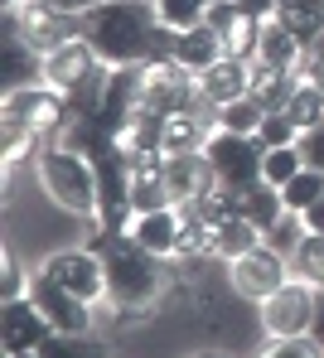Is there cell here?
I'll return each instance as SVG.
<instances>
[{
    "label": "cell",
    "mask_w": 324,
    "mask_h": 358,
    "mask_svg": "<svg viewBox=\"0 0 324 358\" xmlns=\"http://www.w3.org/2000/svg\"><path fill=\"white\" fill-rule=\"evenodd\" d=\"M160 15L155 0H102L82 15V39L97 49L107 68H140L155 63L160 44Z\"/></svg>",
    "instance_id": "6da1fadb"
},
{
    "label": "cell",
    "mask_w": 324,
    "mask_h": 358,
    "mask_svg": "<svg viewBox=\"0 0 324 358\" xmlns=\"http://www.w3.org/2000/svg\"><path fill=\"white\" fill-rule=\"evenodd\" d=\"M92 252H102L107 300L117 310H150L165 296V257L145 252L131 233H107L102 223H92Z\"/></svg>",
    "instance_id": "7a4b0ae2"
},
{
    "label": "cell",
    "mask_w": 324,
    "mask_h": 358,
    "mask_svg": "<svg viewBox=\"0 0 324 358\" xmlns=\"http://www.w3.org/2000/svg\"><path fill=\"white\" fill-rule=\"evenodd\" d=\"M34 170H39L44 194L59 208L78 213V218H97V165L87 155L68 150L59 141H44L39 155H34Z\"/></svg>",
    "instance_id": "3957f363"
},
{
    "label": "cell",
    "mask_w": 324,
    "mask_h": 358,
    "mask_svg": "<svg viewBox=\"0 0 324 358\" xmlns=\"http://www.w3.org/2000/svg\"><path fill=\"white\" fill-rule=\"evenodd\" d=\"M97 165V223L107 233H131L135 223V203H131V155L122 145H112L107 155L92 160Z\"/></svg>",
    "instance_id": "277c9868"
},
{
    "label": "cell",
    "mask_w": 324,
    "mask_h": 358,
    "mask_svg": "<svg viewBox=\"0 0 324 358\" xmlns=\"http://www.w3.org/2000/svg\"><path fill=\"white\" fill-rule=\"evenodd\" d=\"M203 155H208V165H213V175L223 189H252L261 184V141L257 136H237V131H213L208 136V145H203Z\"/></svg>",
    "instance_id": "5b68a950"
},
{
    "label": "cell",
    "mask_w": 324,
    "mask_h": 358,
    "mask_svg": "<svg viewBox=\"0 0 324 358\" xmlns=\"http://www.w3.org/2000/svg\"><path fill=\"white\" fill-rule=\"evenodd\" d=\"M315 300H320V286L290 276L276 296L261 300V329L271 339H305L315 324Z\"/></svg>",
    "instance_id": "8992f818"
},
{
    "label": "cell",
    "mask_w": 324,
    "mask_h": 358,
    "mask_svg": "<svg viewBox=\"0 0 324 358\" xmlns=\"http://www.w3.org/2000/svg\"><path fill=\"white\" fill-rule=\"evenodd\" d=\"M68 112H73L68 97L59 92V87H49V83L5 92V121H10V126H29V131H39L44 141L59 136V126L68 121Z\"/></svg>",
    "instance_id": "52a82bcc"
},
{
    "label": "cell",
    "mask_w": 324,
    "mask_h": 358,
    "mask_svg": "<svg viewBox=\"0 0 324 358\" xmlns=\"http://www.w3.org/2000/svg\"><path fill=\"white\" fill-rule=\"evenodd\" d=\"M228 281H233L237 296H247V300L261 305L266 296H276V291L290 281V262L261 242V247H252V252H242L237 262H228Z\"/></svg>",
    "instance_id": "ba28073f"
},
{
    "label": "cell",
    "mask_w": 324,
    "mask_h": 358,
    "mask_svg": "<svg viewBox=\"0 0 324 358\" xmlns=\"http://www.w3.org/2000/svg\"><path fill=\"white\" fill-rule=\"evenodd\" d=\"M39 271H44V276H54L64 291L82 296L87 305H97V300L107 296V266H102V252H92V247H68V252H54Z\"/></svg>",
    "instance_id": "9c48e42d"
},
{
    "label": "cell",
    "mask_w": 324,
    "mask_h": 358,
    "mask_svg": "<svg viewBox=\"0 0 324 358\" xmlns=\"http://www.w3.org/2000/svg\"><path fill=\"white\" fill-rule=\"evenodd\" d=\"M29 300L44 310V320L54 324V334H92V305H87L82 296H73V291H64L54 276L34 271Z\"/></svg>",
    "instance_id": "30bf717a"
},
{
    "label": "cell",
    "mask_w": 324,
    "mask_h": 358,
    "mask_svg": "<svg viewBox=\"0 0 324 358\" xmlns=\"http://www.w3.org/2000/svg\"><path fill=\"white\" fill-rule=\"evenodd\" d=\"M49 334H54V324L44 320V310L29 296L5 300V310H0V344H5V358L10 354H39Z\"/></svg>",
    "instance_id": "8fae6325"
},
{
    "label": "cell",
    "mask_w": 324,
    "mask_h": 358,
    "mask_svg": "<svg viewBox=\"0 0 324 358\" xmlns=\"http://www.w3.org/2000/svg\"><path fill=\"white\" fill-rule=\"evenodd\" d=\"M131 238L140 242L145 252L175 262V257H179V242H184V213H179V203H175V208H155V213H135Z\"/></svg>",
    "instance_id": "7c38bea8"
},
{
    "label": "cell",
    "mask_w": 324,
    "mask_h": 358,
    "mask_svg": "<svg viewBox=\"0 0 324 358\" xmlns=\"http://www.w3.org/2000/svg\"><path fill=\"white\" fill-rule=\"evenodd\" d=\"M247 92H252V63L247 59H218L208 73H198V97L213 112L237 102V97H247Z\"/></svg>",
    "instance_id": "4fadbf2b"
},
{
    "label": "cell",
    "mask_w": 324,
    "mask_h": 358,
    "mask_svg": "<svg viewBox=\"0 0 324 358\" xmlns=\"http://www.w3.org/2000/svg\"><path fill=\"white\" fill-rule=\"evenodd\" d=\"M305 39L290 29V24H281L276 15L261 24V39H257V59L252 63H266V68H300L305 63Z\"/></svg>",
    "instance_id": "5bb4252c"
},
{
    "label": "cell",
    "mask_w": 324,
    "mask_h": 358,
    "mask_svg": "<svg viewBox=\"0 0 324 358\" xmlns=\"http://www.w3.org/2000/svg\"><path fill=\"white\" fill-rule=\"evenodd\" d=\"M5 29H10V24H5ZM34 83H44V54H39L20 29H10V34H5V92L34 87Z\"/></svg>",
    "instance_id": "9a60e30c"
},
{
    "label": "cell",
    "mask_w": 324,
    "mask_h": 358,
    "mask_svg": "<svg viewBox=\"0 0 324 358\" xmlns=\"http://www.w3.org/2000/svg\"><path fill=\"white\" fill-rule=\"evenodd\" d=\"M305 73L300 68H266V63H252V97H257L266 112H286L290 97L300 92Z\"/></svg>",
    "instance_id": "2e32d148"
},
{
    "label": "cell",
    "mask_w": 324,
    "mask_h": 358,
    "mask_svg": "<svg viewBox=\"0 0 324 358\" xmlns=\"http://www.w3.org/2000/svg\"><path fill=\"white\" fill-rule=\"evenodd\" d=\"M218 59H228V49H223V39L208 29V24H194V29H179V39H175V63L179 68H189V73H208Z\"/></svg>",
    "instance_id": "e0dca14e"
},
{
    "label": "cell",
    "mask_w": 324,
    "mask_h": 358,
    "mask_svg": "<svg viewBox=\"0 0 324 358\" xmlns=\"http://www.w3.org/2000/svg\"><path fill=\"white\" fill-rule=\"evenodd\" d=\"M261 247V228L252 218H242V213H223L218 223H213V257H223V262H237L242 252H252Z\"/></svg>",
    "instance_id": "ac0fdd59"
},
{
    "label": "cell",
    "mask_w": 324,
    "mask_h": 358,
    "mask_svg": "<svg viewBox=\"0 0 324 358\" xmlns=\"http://www.w3.org/2000/svg\"><path fill=\"white\" fill-rule=\"evenodd\" d=\"M237 213H242V218H252L261 233H266V228L286 213V199H281V189H276V184H266V179H261V184H252V189H242V194H237Z\"/></svg>",
    "instance_id": "d6986e66"
},
{
    "label": "cell",
    "mask_w": 324,
    "mask_h": 358,
    "mask_svg": "<svg viewBox=\"0 0 324 358\" xmlns=\"http://www.w3.org/2000/svg\"><path fill=\"white\" fill-rule=\"evenodd\" d=\"M305 238H310V223H305V213H290V208H286V213H281V218L261 233V242H266L271 252H281L286 262L295 257V247H300Z\"/></svg>",
    "instance_id": "ffe728a7"
},
{
    "label": "cell",
    "mask_w": 324,
    "mask_h": 358,
    "mask_svg": "<svg viewBox=\"0 0 324 358\" xmlns=\"http://www.w3.org/2000/svg\"><path fill=\"white\" fill-rule=\"evenodd\" d=\"M213 117H218V131H237V136H257V126H261V117H266V107H261L257 97L247 92V97H237V102H228V107H218Z\"/></svg>",
    "instance_id": "44dd1931"
},
{
    "label": "cell",
    "mask_w": 324,
    "mask_h": 358,
    "mask_svg": "<svg viewBox=\"0 0 324 358\" xmlns=\"http://www.w3.org/2000/svg\"><path fill=\"white\" fill-rule=\"evenodd\" d=\"M320 194H324V170H315V165H305L290 184H281V199H286L290 213H310Z\"/></svg>",
    "instance_id": "7402d4cb"
},
{
    "label": "cell",
    "mask_w": 324,
    "mask_h": 358,
    "mask_svg": "<svg viewBox=\"0 0 324 358\" xmlns=\"http://www.w3.org/2000/svg\"><path fill=\"white\" fill-rule=\"evenodd\" d=\"M305 170V155H300V145H276V150H266L261 155V179L266 184H290V179Z\"/></svg>",
    "instance_id": "603a6c76"
},
{
    "label": "cell",
    "mask_w": 324,
    "mask_h": 358,
    "mask_svg": "<svg viewBox=\"0 0 324 358\" xmlns=\"http://www.w3.org/2000/svg\"><path fill=\"white\" fill-rule=\"evenodd\" d=\"M290 276H300V281H310V286H320V291H324V233H310V238L295 247V257H290Z\"/></svg>",
    "instance_id": "cb8c5ba5"
},
{
    "label": "cell",
    "mask_w": 324,
    "mask_h": 358,
    "mask_svg": "<svg viewBox=\"0 0 324 358\" xmlns=\"http://www.w3.org/2000/svg\"><path fill=\"white\" fill-rule=\"evenodd\" d=\"M208 5L213 0H155V15L165 29H194L208 20Z\"/></svg>",
    "instance_id": "d4e9b609"
},
{
    "label": "cell",
    "mask_w": 324,
    "mask_h": 358,
    "mask_svg": "<svg viewBox=\"0 0 324 358\" xmlns=\"http://www.w3.org/2000/svg\"><path fill=\"white\" fill-rule=\"evenodd\" d=\"M286 112H290V121H295L300 131H310V126H320V121H324V87H320V83H310V78H305V83H300V92L290 97V107H286Z\"/></svg>",
    "instance_id": "484cf974"
},
{
    "label": "cell",
    "mask_w": 324,
    "mask_h": 358,
    "mask_svg": "<svg viewBox=\"0 0 324 358\" xmlns=\"http://www.w3.org/2000/svg\"><path fill=\"white\" fill-rule=\"evenodd\" d=\"M39 358H107L92 334H49Z\"/></svg>",
    "instance_id": "4316f807"
},
{
    "label": "cell",
    "mask_w": 324,
    "mask_h": 358,
    "mask_svg": "<svg viewBox=\"0 0 324 358\" xmlns=\"http://www.w3.org/2000/svg\"><path fill=\"white\" fill-rule=\"evenodd\" d=\"M261 150H276V145H300V126L290 121V112H266L257 126Z\"/></svg>",
    "instance_id": "83f0119b"
},
{
    "label": "cell",
    "mask_w": 324,
    "mask_h": 358,
    "mask_svg": "<svg viewBox=\"0 0 324 358\" xmlns=\"http://www.w3.org/2000/svg\"><path fill=\"white\" fill-rule=\"evenodd\" d=\"M261 358H324V349L305 334V339H271Z\"/></svg>",
    "instance_id": "f1b7e54d"
},
{
    "label": "cell",
    "mask_w": 324,
    "mask_h": 358,
    "mask_svg": "<svg viewBox=\"0 0 324 358\" xmlns=\"http://www.w3.org/2000/svg\"><path fill=\"white\" fill-rule=\"evenodd\" d=\"M300 155H305V165L324 170V121L310 126V131H300Z\"/></svg>",
    "instance_id": "f546056e"
},
{
    "label": "cell",
    "mask_w": 324,
    "mask_h": 358,
    "mask_svg": "<svg viewBox=\"0 0 324 358\" xmlns=\"http://www.w3.org/2000/svg\"><path fill=\"white\" fill-rule=\"evenodd\" d=\"M242 15H252V20H271L276 15V0H233Z\"/></svg>",
    "instance_id": "4dcf8cb0"
},
{
    "label": "cell",
    "mask_w": 324,
    "mask_h": 358,
    "mask_svg": "<svg viewBox=\"0 0 324 358\" xmlns=\"http://www.w3.org/2000/svg\"><path fill=\"white\" fill-rule=\"evenodd\" d=\"M44 5H54V10H68V15H87L92 5H102V0H44Z\"/></svg>",
    "instance_id": "1f68e13d"
},
{
    "label": "cell",
    "mask_w": 324,
    "mask_h": 358,
    "mask_svg": "<svg viewBox=\"0 0 324 358\" xmlns=\"http://www.w3.org/2000/svg\"><path fill=\"white\" fill-rule=\"evenodd\" d=\"M310 339L324 349V291H320V300H315V324H310Z\"/></svg>",
    "instance_id": "d6a6232c"
},
{
    "label": "cell",
    "mask_w": 324,
    "mask_h": 358,
    "mask_svg": "<svg viewBox=\"0 0 324 358\" xmlns=\"http://www.w3.org/2000/svg\"><path fill=\"white\" fill-rule=\"evenodd\" d=\"M305 223H310V233H324V194L315 199V208L305 213Z\"/></svg>",
    "instance_id": "836d02e7"
},
{
    "label": "cell",
    "mask_w": 324,
    "mask_h": 358,
    "mask_svg": "<svg viewBox=\"0 0 324 358\" xmlns=\"http://www.w3.org/2000/svg\"><path fill=\"white\" fill-rule=\"evenodd\" d=\"M20 5H24V0H5V10H20Z\"/></svg>",
    "instance_id": "e575fe53"
},
{
    "label": "cell",
    "mask_w": 324,
    "mask_h": 358,
    "mask_svg": "<svg viewBox=\"0 0 324 358\" xmlns=\"http://www.w3.org/2000/svg\"><path fill=\"white\" fill-rule=\"evenodd\" d=\"M10 358H39V354H10Z\"/></svg>",
    "instance_id": "d590c367"
},
{
    "label": "cell",
    "mask_w": 324,
    "mask_h": 358,
    "mask_svg": "<svg viewBox=\"0 0 324 358\" xmlns=\"http://www.w3.org/2000/svg\"><path fill=\"white\" fill-rule=\"evenodd\" d=\"M286 5H290V0H276V10H286Z\"/></svg>",
    "instance_id": "8d00e7d4"
},
{
    "label": "cell",
    "mask_w": 324,
    "mask_h": 358,
    "mask_svg": "<svg viewBox=\"0 0 324 358\" xmlns=\"http://www.w3.org/2000/svg\"><path fill=\"white\" fill-rule=\"evenodd\" d=\"M194 358H218V354H194Z\"/></svg>",
    "instance_id": "74e56055"
},
{
    "label": "cell",
    "mask_w": 324,
    "mask_h": 358,
    "mask_svg": "<svg viewBox=\"0 0 324 358\" xmlns=\"http://www.w3.org/2000/svg\"><path fill=\"white\" fill-rule=\"evenodd\" d=\"M213 5H223V0H213Z\"/></svg>",
    "instance_id": "f35d334b"
}]
</instances>
